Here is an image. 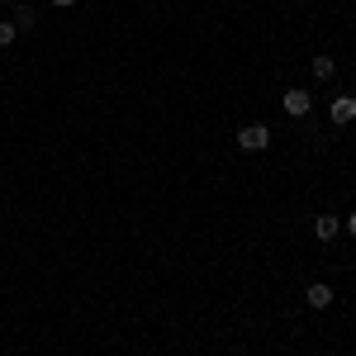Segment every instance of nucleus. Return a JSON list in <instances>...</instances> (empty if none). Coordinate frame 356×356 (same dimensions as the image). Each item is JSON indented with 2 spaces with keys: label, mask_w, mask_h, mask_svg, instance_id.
<instances>
[{
  "label": "nucleus",
  "mask_w": 356,
  "mask_h": 356,
  "mask_svg": "<svg viewBox=\"0 0 356 356\" xmlns=\"http://www.w3.org/2000/svg\"><path fill=\"white\" fill-rule=\"evenodd\" d=\"M238 147H243V152H266V147H271V129H266V124H243V129H238Z\"/></svg>",
  "instance_id": "1"
},
{
  "label": "nucleus",
  "mask_w": 356,
  "mask_h": 356,
  "mask_svg": "<svg viewBox=\"0 0 356 356\" xmlns=\"http://www.w3.org/2000/svg\"><path fill=\"white\" fill-rule=\"evenodd\" d=\"M280 110L290 114V119H304V114L314 110V100H309V90L295 86V90H285V95H280Z\"/></svg>",
  "instance_id": "2"
},
{
  "label": "nucleus",
  "mask_w": 356,
  "mask_h": 356,
  "mask_svg": "<svg viewBox=\"0 0 356 356\" xmlns=\"http://www.w3.org/2000/svg\"><path fill=\"white\" fill-rule=\"evenodd\" d=\"M332 295H337V290H332L328 280H309V285H304V304H309V309H328Z\"/></svg>",
  "instance_id": "3"
},
{
  "label": "nucleus",
  "mask_w": 356,
  "mask_h": 356,
  "mask_svg": "<svg viewBox=\"0 0 356 356\" xmlns=\"http://www.w3.org/2000/svg\"><path fill=\"white\" fill-rule=\"evenodd\" d=\"M328 119L337 124V129H342V124H352V119H356V95H332Z\"/></svg>",
  "instance_id": "4"
},
{
  "label": "nucleus",
  "mask_w": 356,
  "mask_h": 356,
  "mask_svg": "<svg viewBox=\"0 0 356 356\" xmlns=\"http://www.w3.org/2000/svg\"><path fill=\"white\" fill-rule=\"evenodd\" d=\"M337 233H342V219H337V214H318V219H314V238H318V243H332Z\"/></svg>",
  "instance_id": "5"
},
{
  "label": "nucleus",
  "mask_w": 356,
  "mask_h": 356,
  "mask_svg": "<svg viewBox=\"0 0 356 356\" xmlns=\"http://www.w3.org/2000/svg\"><path fill=\"white\" fill-rule=\"evenodd\" d=\"M309 72H314L318 81H332V76H337V62H332L328 53H318V57H314V62H309Z\"/></svg>",
  "instance_id": "6"
},
{
  "label": "nucleus",
  "mask_w": 356,
  "mask_h": 356,
  "mask_svg": "<svg viewBox=\"0 0 356 356\" xmlns=\"http://www.w3.org/2000/svg\"><path fill=\"white\" fill-rule=\"evenodd\" d=\"M33 24V10H29L24 0H15V29H29Z\"/></svg>",
  "instance_id": "7"
},
{
  "label": "nucleus",
  "mask_w": 356,
  "mask_h": 356,
  "mask_svg": "<svg viewBox=\"0 0 356 356\" xmlns=\"http://www.w3.org/2000/svg\"><path fill=\"white\" fill-rule=\"evenodd\" d=\"M15 38H19V29L10 24V19H0V48H10V43H15Z\"/></svg>",
  "instance_id": "8"
},
{
  "label": "nucleus",
  "mask_w": 356,
  "mask_h": 356,
  "mask_svg": "<svg viewBox=\"0 0 356 356\" xmlns=\"http://www.w3.org/2000/svg\"><path fill=\"white\" fill-rule=\"evenodd\" d=\"M347 233H352V238H356V209H352V214H347Z\"/></svg>",
  "instance_id": "9"
},
{
  "label": "nucleus",
  "mask_w": 356,
  "mask_h": 356,
  "mask_svg": "<svg viewBox=\"0 0 356 356\" xmlns=\"http://www.w3.org/2000/svg\"><path fill=\"white\" fill-rule=\"evenodd\" d=\"M53 5H57V10H72V5H76V0H53Z\"/></svg>",
  "instance_id": "10"
},
{
  "label": "nucleus",
  "mask_w": 356,
  "mask_h": 356,
  "mask_svg": "<svg viewBox=\"0 0 356 356\" xmlns=\"http://www.w3.org/2000/svg\"><path fill=\"white\" fill-rule=\"evenodd\" d=\"M0 5H15V0H0Z\"/></svg>",
  "instance_id": "11"
}]
</instances>
